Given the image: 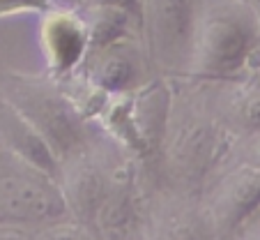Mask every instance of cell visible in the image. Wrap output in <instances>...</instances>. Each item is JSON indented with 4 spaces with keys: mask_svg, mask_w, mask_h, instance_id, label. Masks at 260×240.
<instances>
[{
    "mask_svg": "<svg viewBox=\"0 0 260 240\" xmlns=\"http://www.w3.org/2000/svg\"><path fill=\"white\" fill-rule=\"evenodd\" d=\"M231 240H260V208L233 233Z\"/></svg>",
    "mask_w": 260,
    "mask_h": 240,
    "instance_id": "cell-16",
    "label": "cell"
},
{
    "mask_svg": "<svg viewBox=\"0 0 260 240\" xmlns=\"http://www.w3.org/2000/svg\"><path fill=\"white\" fill-rule=\"evenodd\" d=\"M253 5H255V12H258V19H260V0H253Z\"/></svg>",
    "mask_w": 260,
    "mask_h": 240,
    "instance_id": "cell-19",
    "label": "cell"
},
{
    "mask_svg": "<svg viewBox=\"0 0 260 240\" xmlns=\"http://www.w3.org/2000/svg\"><path fill=\"white\" fill-rule=\"evenodd\" d=\"M0 240H32V229L0 224Z\"/></svg>",
    "mask_w": 260,
    "mask_h": 240,
    "instance_id": "cell-17",
    "label": "cell"
},
{
    "mask_svg": "<svg viewBox=\"0 0 260 240\" xmlns=\"http://www.w3.org/2000/svg\"><path fill=\"white\" fill-rule=\"evenodd\" d=\"M198 0H141L147 56L168 76H187Z\"/></svg>",
    "mask_w": 260,
    "mask_h": 240,
    "instance_id": "cell-5",
    "label": "cell"
},
{
    "mask_svg": "<svg viewBox=\"0 0 260 240\" xmlns=\"http://www.w3.org/2000/svg\"><path fill=\"white\" fill-rule=\"evenodd\" d=\"M124 240H147V238H145V235H143L141 226H138V229H136V231H132V233H129V235H127V238H124Z\"/></svg>",
    "mask_w": 260,
    "mask_h": 240,
    "instance_id": "cell-18",
    "label": "cell"
},
{
    "mask_svg": "<svg viewBox=\"0 0 260 240\" xmlns=\"http://www.w3.org/2000/svg\"><path fill=\"white\" fill-rule=\"evenodd\" d=\"M32 240H99L92 226L76 222L72 217L32 226Z\"/></svg>",
    "mask_w": 260,
    "mask_h": 240,
    "instance_id": "cell-12",
    "label": "cell"
},
{
    "mask_svg": "<svg viewBox=\"0 0 260 240\" xmlns=\"http://www.w3.org/2000/svg\"><path fill=\"white\" fill-rule=\"evenodd\" d=\"M79 12L88 30V54L132 39L134 23L138 21L136 14L120 7H81Z\"/></svg>",
    "mask_w": 260,
    "mask_h": 240,
    "instance_id": "cell-10",
    "label": "cell"
},
{
    "mask_svg": "<svg viewBox=\"0 0 260 240\" xmlns=\"http://www.w3.org/2000/svg\"><path fill=\"white\" fill-rule=\"evenodd\" d=\"M260 49V19L253 0H198L187 78L228 84L244 76Z\"/></svg>",
    "mask_w": 260,
    "mask_h": 240,
    "instance_id": "cell-2",
    "label": "cell"
},
{
    "mask_svg": "<svg viewBox=\"0 0 260 240\" xmlns=\"http://www.w3.org/2000/svg\"><path fill=\"white\" fill-rule=\"evenodd\" d=\"M0 99L40 134L58 162L92 139V120L81 111L60 78L0 74Z\"/></svg>",
    "mask_w": 260,
    "mask_h": 240,
    "instance_id": "cell-3",
    "label": "cell"
},
{
    "mask_svg": "<svg viewBox=\"0 0 260 240\" xmlns=\"http://www.w3.org/2000/svg\"><path fill=\"white\" fill-rule=\"evenodd\" d=\"M219 106L237 134L240 132H260V88L242 86L228 99L221 97Z\"/></svg>",
    "mask_w": 260,
    "mask_h": 240,
    "instance_id": "cell-11",
    "label": "cell"
},
{
    "mask_svg": "<svg viewBox=\"0 0 260 240\" xmlns=\"http://www.w3.org/2000/svg\"><path fill=\"white\" fill-rule=\"evenodd\" d=\"M141 231L147 240H219L201 194L164 182L147 190Z\"/></svg>",
    "mask_w": 260,
    "mask_h": 240,
    "instance_id": "cell-6",
    "label": "cell"
},
{
    "mask_svg": "<svg viewBox=\"0 0 260 240\" xmlns=\"http://www.w3.org/2000/svg\"><path fill=\"white\" fill-rule=\"evenodd\" d=\"M83 78L104 95H120L141 84V65L129 39L106 49L90 51L83 60Z\"/></svg>",
    "mask_w": 260,
    "mask_h": 240,
    "instance_id": "cell-9",
    "label": "cell"
},
{
    "mask_svg": "<svg viewBox=\"0 0 260 240\" xmlns=\"http://www.w3.org/2000/svg\"><path fill=\"white\" fill-rule=\"evenodd\" d=\"M235 137L219 104L205 97L177 99L173 93L159 155V182L201 192L203 182L228 157Z\"/></svg>",
    "mask_w": 260,
    "mask_h": 240,
    "instance_id": "cell-1",
    "label": "cell"
},
{
    "mask_svg": "<svg viewBox=\"0 0 260 240\" xmlns=\"http://www.w3.org/2000/svg\"><path fill=\"white\" fill-rule=\"evenodd\" d=\"M79 7H120L132 14H141V0H76Z\"/></svg>",
    "mask_w": 260,
    "mask_h": 240,
    "instance_id": "cell-15",
    "label": "cell"
},
{
    "mask_svg": "<svg viewBox=\"0 0 260 240\" xmlns=\"http://www.w3.org/2000/svg\"><path fill=\"white\" fill-rule=\"evenodd\" d=\"M40 46L53 78H67L81 69L88 56V30L81 12L51 7L42 14Z\"/></svg>",
    "mask_w": 260,
    "mask_h": 240,
    "instance_id": "cell-8",
    "label": "cell"
},
{
    "mask_svg": "<svg viewBox=\"0 0 260 240\" xmlns=\"http://www.w3.org/2000/svg\"><path fill=\"white\" fill-rule=\"evenodd\" d=\"M53 7V0H0V19L16 14H44Z\"/></svg>",
    "mask_w": 260,
    "mask_h": 240,
    "instance_id": "cell-14",
    "label": "cell"
},
{
    "mask_svg": "<svg viewBox=\"0 0 260 240\" xmlns=\"http://www.w3.org/2000/svg\"><path fill=\"white\" fill-rule=\"evenodd\" d=\"M67 217L58 178L0 139V224L40 226Z\"/></svg>",
    "mask_w": 260,
    "mask_h": 240,
    "instance_id": "cell-4",
    "label": "cell"
},
{
    "mask_svg": "<svg viewBox=\"0 0 260 240\" xmlns=\"http://www.w3.org/2000/svg\"><path fill=\"white\" fill-rule=\"evenodd\" d=\"M198 194L219 240H231L260 208V169L223 159V164L203 182Z\"/></svg>",
    "mask_w": 260,
    "mask_h": 240,
    "instance_id": "cell-7",
    "label": "cell"
},
{
    "mask_svg": "<svg viewBox=\"0 0 260 240\" xmlns=\"http://www.w3.org/2000/svg\"><path fill=\"white\" fill-rule=\"evenodd\" d=\"M226 159H235V162L260 169V132H240L237 134Z\"/></svg>",
    "mask_w": 260,
    "mask_h": 240,
    "instance_id": "cell-13",
    "label": "cell"
}]
</instances>
